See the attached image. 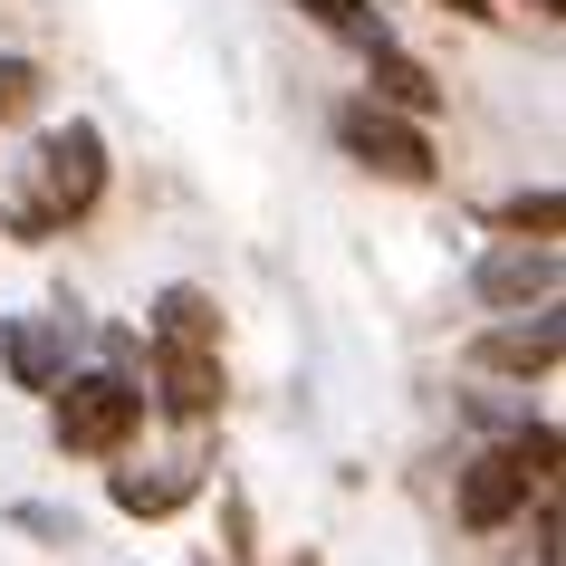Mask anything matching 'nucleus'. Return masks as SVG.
Masks as SVG:
<instances>
[{
  "mask_svg": "<svg viewBox=\"0 0 566 566\" xmlns=\"http://www.w3.org/2000/svg\"><path fill=\"white\" fill-rule=\"evenodd\" d=\"M135 356H145V375H135L145 413L182 422V432L221 422V394H231V375H221V298H211L202 279H164L154 289Z\"/></svg>",
  "mask_w": 566,
  "mask_h": 566,
  "instance_id": "1",
  "label": "nucleus"
},
{
  "mask_svg": "<svg viewBox=\"0 0 566 566\" xmlns=\"http://www.w3.org/2000/svg\"><path fill=\"white\" fill-rule=\"evenodd\" d=\"M96 202H106V125H96V116H59V125H39L30 154L10 164L0 231L39 250V240H67Z\"/></svg>",
  "mask_w": 566,
  "mask_h": 566,
  "instance_id": "2",
  "label": "nucleus"
},
{
  "mask_svg": "<svg viewBox=\"0 0 566 566\" xmlns=\"http://www.w3.org/2000/svg\"><path fill=\"white\" fill-rule=\"evenodd\" d=\"M557 490V422L528 413L518 432H490V442L451 471V518L471 537H500L509 518H528V500Z\"/></svg>",
  "mask_w": 566,
  "mask_h": 566,
  "instance_id": "3",
  "label": "nucleus"
},
{
  "mask_svg": "<svg viewBox=\"0 0 566 566\" xmlns=\"http://www.w3.org/2000/svg\"><path fill=\"white\" fill-rule=\"evenodd\" d=\"M145 422H154L145 413V385L116 375V365H77V375L49 394V442H59L67 461H106V471H116Z\"/></svg>",
  "mask_w": 566,
  "mask_h": 566,
  "instance_id": "4",
  "label": "nucleus"
},
{
  "mask_svg": "<svg viewBox=\"0 0 566 566\" xmlns=\"http://www.w3.org/2000/svg\"><path fill=\"white\" fill-rule=\"evenodd\" d=\"M327 135H336V154H346V164H365L375 182H403V192H422V182L442 174V154H432V125L394 116V106H375V96H336Z\"/></svg>",
  "mask_w": 566,
  "mask_h": 566,
  "instance_id": "5",
  "label": "nucleus"
},
{
  "mask_svg": "<svg viewBox=\"0 0 566 566\" xmlns=\"http://www.w3.org/2000/svg\"><path fill=\"white\" fill-rule=\"evenodd\" d=\"M77 336H87L77 307H20V317H0V375L20 394H59L77 375Z\"/></svg>",
  "mask_w": 566,
  "mask_h": 566,
  "instance_id": "6",
  "label": "nucleus"
},
{
  "mask_svg": "<svg viewBox=\"0 0 566 566\" xmlns=\"http://www.w3.org/2000/svg\"><path fill=\"white\" fill-rule=\"evenodd\" d=\"M461 356H471V375H500V385H547V375H557V356H566V317H557V307L490 317Z\"/></svg>",
  "mask_w": 566,
  "mask_h": 566,
  "instance_id": "7",
  "label": "nucleus"
},
{
  "mask_svg": "<svg viewBox=\"0 0 566 566\" xmlns=\"http://www.w3.org/2000/svg\"><path fill=\"white\" fill-rule=\"evenodd\" d=\"M471 298L490 317H528V307H557V240H490L471 260Z\"/></svg>",
  "mask_w": 566,
  "mask_h": 566,
  "instance_id": "8",
  "label": "nucleus"
},
{
  "mask_svg": "<svg viewBox=\"0 0 566 566\" xmlns=\"http://www.w3.org/2000/svg\"><path fill=\"white\" fill-rule=\"evenodd\" d=\"M211 490L202 461H116L106 471V500L125 509V518H174V509H192Z\"/></svg>",
  "mask_w": 566,
  "mask_h": 566,
  "instance_id": "9",
  "label": "nucleus"
},
{
  "mask_svg": "<svg viewBox=\"0 0 566 566\" xmlns=\"http://www.w3.org/2000/svg\"><path fill=\"white\" fill-rule=\"evenodd\" d=\"M356 96H375V106H394V116H413V125H432V116H442V77H432V67H422L413 49H403V39L365 59V87H356Z\"/></svg>",
  "mask_w": 566,
  "mask_h": 566,
  "instance_id": "10",
  "label": "nucleus"
},
{
  "mask_svg": "<svg viewBox=\"0 0 566 566\" xmlns=\"http://www.w3.org/2000/svg\"><path fill=\"white\" fill-rule=\"evenodd\" d=\"M298 20H317L327 39H346L356 59H375V49H394V10L385 0H289Z\"/></svg>",
  "mask_w": 566,
  "mask_h": 566,
  "instance_id": "11",
  "label": "nucleus"
},
{
  "mask_svg": "<svg viewBox=\"0 0 566 566\" xmlns=\"http://www.w3.org/2000/svg\"><path fill=\"white\" fill-rule=\"evenodd\" d=\"M490 231H500V240H557V182H537V192H509V202H490Z\"/></svg>",
  "mask_w": 566,
  "mask_h": 566,
  "instance_id": "12",
  "label": "nucleus"
},
{
  "mask_svg": "<svg viewBox=\"0 0 566 566\" xmlns=\"http://www.w3.org/2000/svg\"><path fill=\"white\" fill-rule=\"evenodd\" d=\"M10 528H20V537H49V547H77V509H59V500H10Z\"/></svg>",
  "mask_w": 566,
  "mask_h": 566,
  "instance_id": "13",
  "label": "nucleus"
},
{
  "mask_svg": "<svg viewBox=\"0 0 566 566\" xmlns=\"http://www.w3.org/2000/svg\"><path fill=\"white\" fill-rule=\"evenodd\" d=\"M39 87H49V77H39V59L0 49V125H10V116H30V106H39Z\"/></svg>",
  "mask_w": 566,
  "mask_h": 566,
  "instance_id": "14",
  "label": "nucleus"
},
{
  "mask_svg": "<svg viewBox=\"0 0 566 566\" xmlns=\"http://www.w3.org/2000/svg\"><path fill=\"white\" fill-rule=\"evenodd\" d=\"M518 566H557V490L537 500V528H528V557Z\"/></svg>",
  "mask_w": 566,
  "mask_h": 566,
  "instance_id": "15",
  "label": "nucleus"
},
{
  "mask_svg": "<svg viewBox=\"0 0 566 566\" xmlns=\"http://www.w3.org/2000/svg\"><path fill=\"white\" fill-rule=\"evenodd\" d=\"M451 10H461V20H500V10H490V0H451Z\"/></svg>",
  "mask_w": 566,
  "mask_h": 566,
  "instance_id": "16",
  "label": "nucleus"
},
{
  "mask_svg": "<svg viewBox=\"0 0 566 566\" xmlns=\"http://www.w3.org/2000/svg\"><path fill=\"white\" fill-rule=\"evenodd\" d=\"M518 10H537V20H557V10H566V0H518Z\"/></svg>",
  "mask_w": 566,
  "mask_h": 566,
  "instance_id": "17",
  "label": "nucleus"
}]
</instances>
